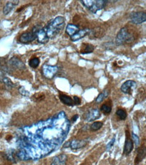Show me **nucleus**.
<instances>
[{"label": "nucleus", "instance_id": "obj_25", "mask_svg": "<svg viewBox=\"0 0 146 165\" xmlns=\"http://www.w3.org/2000/svg\"><path fill=\"white\" fill-rule=\"evenodd\" d=\"M116 115L119 116V118L120 120L124 121L127 117V113L123 109H118L116 111Z\"/></svg>", "mask_w": 146, "mask_h": 165}, {"label": "nucleus", "instance_id": "obj_13", "mask_svg": "<svg viewBox=\"0 0 146 165\" xmlns=\"http://www.w3.org/2000/svg\"><path fill=\"white\" fill-rule=\"evenodd\" d=\"M50 38L48 37L47 33H46L44 28L40 29L37 33V40L38 43L42 44H45L49 41Z\"/></svg>", "mask_w": 146, "mask_h": 165}, {"label": "nucleus", "instance_id": "obj_15", "mask_svg": "<svg viewBox=\"0 0 146 165\" xmlns=\"http://www.w3.org/2000/svg\"><path fill=\"white\" fill-rule=\"evenodd\" d=\"M146 157V146H143L137 149V154L135 159V165H137Z\"/></svg>", "mask_w": 146, "mask_h": 165}, {"label": "nucleus", "instance_id": "obj_6", "mask_svg": "<svg viewBox=\"0 0 146 165\" xmlns=\"http://www.w3.org/2000/svg\"><path fill=\"white\" fill-rule=\"evenodd\" d=\"M58 67L57 66H52L49 64H44L42 67L43 75L46 78L52 79L55 77L58 72Z\"/></svg>", "mask_w": 146, "mask_h": 165}, {"label": "nucleus", "instance_id": "obj_29", "mask_svg": "<svg viewBox=\"0 0 146 165\" xmlns=\"http://www.w3.org/2000/svg\"><path fill=\"white\" fill-rule=\"evenodd\" d=\"M115 143V137H114L112 139V140L109 142L108 144H107L106 146V149H107V150H109L110 149L112 146H114V144Z\"/></svg>", "mask_w": 146, "mask_h": 165}, {"label": "nucleus", "instance_id": "obj_12", "mask_svg": "<svg viewBox=\"0 0 146 165\" xmlns=\"http://www.w3.org/2000/svg\"><path fill=\"white\" fill-rule=\"evenodd\" d=\"M88 141L87 139H83V140H79V139H73L70 141V148L72 149H78L83 148L87 144Z\"/></svg>", "mask_w": 146, "mask_h": 165}, {"label": "nucleus", "instance_id": "obj_8", "mask_svg": "<svg viewBox=\"0 0 146 165\" xmlns=\"http://www.w3.org/2000/svg\"><path fill=\"white\" fill-rule=\"evenodd\" d=\"M8 64L12 68L19 70H24L27 69L26 64L23 62L22 60L18 57L14 56L9 60Z\"/></svg>", "mask_w": 146, "mask_h": 165}, {"label": "nucleus", "instance_id": "obj_26", "mask_svg": "<svg viewBox=\"0 0 146 165\" xmlns=\"http://www.w3.org/2000/svg\"><path fill=\"white\" fill-rule=\"evenodd\" d=\"M100 110L102 112L105 114V115H109L112 111V106L105 104H103Z\"/></svg>", "mask_w": 146, "mask_h": 165}, {"label": "nucleus", "instance_id": "obj_9", "mask_svg": "<svg viewBox=\"0 0 146 165\" xmlns=\"http://www.w3.org/2000/svg\"><path fill=\"white\" fill-rule=\"evenodd\" d=\"M136 86H137V83L135 81L132 80H129V81H127L126 82H125L123 84L121 85L120 90H121L122 92H123L124 93L131 95L132 91L133 90V89L136 87Z\"/></svg>", "mask_w": 146, "mask_h": 165}, {"label": "nucleus", "instance_id": "obj_3", "mask_svg": "<svg viewBox=\"0 0 146 165\" xmlns=\"http://www.w3.org/2000/svg\"><path fill=\"white\" fill-rule=\"evenodd\" d=\"M81 2L92 13L96 14L99 10L104 9L107 4V0H81Z\"/></svg>", "mask_w": 146, "mask_h": 165}, {"label": "nucleus", "instance_id": "obj_18", "mask_svg": "<svg viewBox=\"0 0 146 165\" xmlns=\"http://www.w3.org/2000/svg\"><path fill=\"white\" fill-rule=\"evenodd\" d=\"M19 1H9L7 2L6 4L5 5V6L4 7L3 10V13L5 15H7L10 12H11V11L13 10L14 7L16 6V5L19 4Z\"/></svg>", "mask_w": 146, "mask_h": 165}, {"label": "nucleus", "instance_id": "obj_5", "mask_svg": "<svg viewBox=\"0 0 146 165\" xmlns=\"http://www.w3.org/2000/svg\"><path fill=\"white\" fill-rule=\"evenodd\" d=\"M42 28L40 25H36L33 28L31 31L23 33L19 38L20 42L24 44H27L37 39V33Z\"/></svg>", "mask_w": 146, "mask_h": 165}, {"label": "nucleus", "instance_id": "obj_16", "mask_svg": "<svg viewBox=\"0 0 146 165\" xmlns=\"http://www.w3.org/2000/svg\"><path fill=\"white\" fill-rule=\"evenodd\" d=\"M67 156L66 154H60L53 158L51 165H66Z\"/></svg>", "mask_w": 146, "mask_h": 165}, {"label": "nucleus", "instance_id": "obj_11", "mask_svg": "<svg viewBox=\"0 0 146 165\" xmlns=\"http://www.w3.org/2000/svg\"><path fill=\"white\" fill-rule=\"evenodd\" d=\"M101 116L100 111L98 109H91L88 111L85 116V121L87 122H92L98 119Z\"/></svg>", "mask_w": 146, "mask_h": 165}, {"label": "nucleus", "instance_id": "obj_21", "mask_svg": "<svg viewBox=\"0 0 146 165\" xmlns=\"http://www.w3.org/2000/svg\"><path fill=\"white\" fill-rule=\"evenodd\" d=\"M95 47L93 45L91 44H83V47L81 50V53L82 54H90L93 52Z\"/></svg>", "mask_w": 146, "mask_h": 165}, {"label": "nucleus", "instance_id": "obj_28", "mask_svg": "<svg viewBox=\"0 0 146 165\" xmlns=\"http://www.w3.org/2000/svg\"><path fill=\"white\" fill-rule=\"evenodd\" d=\"M19 91H20V93H21V94L22 95H24V96H29V91H27L26 90H24V88L22 87H20L19 89Z\"/></svg>", "mask_w": 146, "mask_h": 165}, {"label": "nucleus", "instance_id": "obj_4", "mask_svg": "<svg viewBox=\"0 0 146 165\" xmlns=\"http://www.w3.org/2000/svg\"><path fill=\"white\" fill-rule=\"evenodd\" d=\"M134 36L130 33L127 27H123L118 33L116 38V44L117 45L130 44L134 41Z\"/></svg>", "mask_w": 146, "mask_h": 165}, {"label": "nucleus", "instance_id": "obj_23", "mask_svg": "<svg viewBox=\"0 0 146 165\" xmlns=\"http://www.w3.org/2000/svg\"><path fill=\"white\" fill-rule=\"evenodd\" d=\"M103 123L100 121H97V122H94L93 124H91V125L90 126V129L92 131H98L99 129H100L102 126H103Z\"/></svg>", "mask_w": 146, "mask_h": 165}, {"label": "nucleus", "instance_id": "obj_27", "mask_svg": "<svg viewBox=\"0 0 146 165\" xmlns=\"http://www.w3.org/2000/svg\"><path fill=\"white\" fill-rule=\"evenodd\" d=\"M131 136H132V141L133 142V144H135V146L137 147L139 146L140 144V139L139 138L138 135H137L136 134H135L134 133H131Z\"/></svg>", "mask_w": 146, "mask_h": 165}, {"label": "nucleus", "instance_id": "obj_7", "mask_svg": "<svg viewBox=\"0 0 146 165\" xmlns=\"http://www.w3.org/2000/svg\"><path fill=\"white\" fill-rule=\"evenodd\" d=\"M130 20L135 24H142L146 22V13L144 12H133L130 15Z\"/></svg>", "mask_w": 146, "mask_h": 165}, {"label": "nucleus", "instance_id": "obj_31", "mask_svg": "<svg viewBox=\"0 0 146 165\" xmlns=\"http://www.w3.org/2000/svg\"><path fill=\"white\" fill-rule=\"evenodd\" d=\"M79 118V115H76L75 116H73V118H72L71 119V122H73V123H75V122Z\"/></svg>", "mask_w": 146, "mask_h": 165}, {"label": "nucleus", "instance_id": "obj_19", "mask_svg": "<svg viewBox=\"0 0 146 165\" xmlns=\"http://www.w3.org/2000/svg\"><path fill=\"white\" fill-rule=\"evenodd\" d=\"M60 100L63 104H64L65 105H67L69 106H74V101H73V99H72L71 97L68 95H66L64 94H60Z\"/></svg>", "mask_w": 146, "mask_h": 165}, {"label": "nucleus", "instance_id": "obj_1", "mask_svg": "<svg viewBox=\"0 0 146 165\" xmlns=\"http://www.w3.org/2000/svg\"><path fill=\"white\" fill-rule=\"evenodd\" d=\"M70 122L64 111L53 117L19 129L16 156L35 161L49 155L62 145L70 131Z\"/></svg>", "mask_w": 146, "mask_h": 165}, {"label": "nucleus", "instance_id": "obj_20", "mask_svg": "<svg viewBox=\"0 0 146 165\" xmlns=\"http://www.w3.org/2000/svg\"><path fill=\"white\" fill-rule=\"evenodd\" d=\"M0 81H1V83H4L5 85H7V87H12L14 86L12 81L10 80L9 78H7L6 76L4 74V73L2 72H0Z\"/></svg>", "mask_w": 146, "mask_h": 165}, {"label": "nucleus", "instance_id": "obj_10", "mask_svg": "<svg viewBox=\"0 0 146 165\" xmlns=\"http://www.w3.org/2000/svg\"><path fill=\"white\" fill-rule=\"evenodd\" d=\"M133 149V142L132 139L129 137V131H126V140L125 142L124 146V154L125 155H129V154L132 152Z\"/></svg>", "mask_w": 146, "mask_h": 165}, {"label": "nucleus", "instance_id": "obj_30", "mask_svg": "<svg viewBox=\"0 0 146 165\" xmlns=\"http://www.w3.org/2000/svg\"><path fill=\"white\" fill-rule=\"evenodd\" d=\"M73 101H74V105H76V106L80 105L81 103V99L79 97H77V96H75V97L73 98Z\"/></svg>", "mask_w": 146, "mask_h": 165}, {"label": "nucleus", "instance_id": "obj_14", "mask_svg": "<svg viewBox=\"0 0 146 165\" xmlns=\"http://www.w3.org/2000/svg\"><path fill=\"white\" fill-rule=\"evenodd\" d=\"M91 30L89 29H84L79 30L76 33L73 35L72 37H70V39L72 41H77L81 39L82 38H83L85 36H87V35H89L91 33Z\"/></svg>", "mask_w": 146, "mask_h": 165}, {"label": "nucleus", "instance_id": "obj_17", "mask_svg": "<svg viewBox=\"0 0 146 165\" xmlns=\"http://www.w3.org/2000/svg\"><path fill=\"white\" fill-rule=\"evenodd\" d=\"M79 30V26L74 24H68L66 27V33L70 37H72L73 35L76 33Z\"/></svg>", "mask_w": 146, "mask_h": 165}, {"label": "nucleus", "instance_id": "obj_2", "mask_svg": "<svg viewBox=\"0 0 146 165\" xmlns=\"http://www.w3.org/2000/svg\"><path fill=\"white\" fill-rule=\"evenodd\" d=\"M65 25V18L63 16H57L49 22L44 29L48 37L52 39L59 34Z\"/></svg>", "mask_w": 146, "mask_h": 165}, {"label": "nucleus", "instance_id": "obj_22", "mask_svg": "<svg viewBox=\"0 0 146 165\" xmlns=\"http://www.w3.org/2000/svg\"><path fill=\"white\" fill-rule=\"evenodd\" d=\"M109 95V91L107 90H105L104 91H102V93H99L98 96L96 99V103H101L102 101H103L105 98H106Z\"/></svg>", "mask_w": 146, "mask_h": 165}, {"label": "nucleus", "instance_id": "obj_24", "mask_svg": "<svg viewBox=\"0 0 146 165\" xmlns=\"http://www.w3.org/2000/svg\"><path fill=\"white\" fill-rule=\"evenodd\" d=\"M29 66L33 68H37L40 64V60L38 58H33L29 60Z\"/></svg>", "mask_w": 146, "mask_h": 165}]
</instances>
